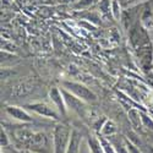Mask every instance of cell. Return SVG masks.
Here are the masks:
<instances>
[{
  "instance_id": "1",
  "label": "cell",
  "mask_w": 153,
  "mask_h": 153,
  "mask_svg": "<svg viewBox=\"0 0 153 153\" xmlns=\"http://www.w3.org/2000/svg\"><path fill=\"white\" fill-rule=\"evenodd\" d=\"M71 129L66 125L58 124L54 127L53 131V143H54V153H65L70 136H71Z\"/></svg>"
},
{
  "instance_id": "2",
  "label": "cell",
  "mask_w": 153,
  "mask_h": 153,
  "mask_svg": "<svg viewBox=\"0 0 153 153\" xmlns=\"http://www.w3.org/2000/svg\"><path fill=\"white\" fill-rule=\"evenodd\" d=\"M62 86L65 90H68L69 92H71L72 94H75L77 98H80L83 102L87 103H91V102H96L97 100V96L87 88L85 85L79 83V82H74V81H64Z\"/></svg>"
},
{
  "instance_id": "3",
  "label": "cell",
  "mask_w": 153,
  "mask_h": 153,
  "mask_svg": "<svg viewBox=\"0 0 153 153\" xmlns=\"http://www.w3.org/2000/svg\"><path fill=\"white\" fill-rule=\"evenodd\" d=\"M28 108L37 113L38 115H42V117H45V118H49V119H59V110L54 107V105H49L47 103H41V102H38V103H32L28 105Z\"/></svg>"
},
{
  "instance_id": "4",
  "label": "cell",
  "mask_w": 153,
  "mask_h": 153,
  "mask_svg": "<svg viewBox=\"0 0 153 153\" xmlns=\"http://www.w3.org/2000/svg\"><path fill=\"white\" fill-rule=\"evenodd\" d=\"M49 97H50V100H52L53 105L59 110L60 114L65 115L66 114V103H65V99H64V96H62V92L60 88L58 87H53L52 90L49 91Z\"/></svg>"
},
{
  "instance_id": "5",
  "label": "cell",
  "mask_w": 153,
  "mask_h": 153,
  "mask_svg": "<svg viewBox=\"0 0 153 153\" xmlns=\"http://www.w3.org/2000/svg\"><path fill=\"white\" fill-rule=\"evenodd\" d=\"M6 113L12 119L19 120L21 123H32L33 121V118L31 114L27 110H25L23 108H20V107H15V105L6 107Z\"/></svg>"
},
{
  "instance_id": "6",
  "label": "cell",
  "mask_w": 153,
  "mask_h": 153,
  "mask_svg": "<svg viewBox=\"0 0 153 153\" xmlns=\"http://www.w3.org/2000/svg\"><path fill=\"white\" fill-rule=\"evenodd\" d=\"M61 92H62V96H64V99H65V103H66V107L71 108L72 110L77 111L79 114L82 113L83 110V100H81L80 98H77L75 94H72L71 92H69L65 88H61Z\"/></svg>"
},
{
  "instance_id": "7",
  "label": "cell",
  "mask_w": 153,
  "mask_h": 153,
  "mask_svg": "<svg viewBox=\"0 0 153 153\" xmlns=\"http://www.w3.org/2000/svg\"><path fill=\"white\" fill-rule=\"evenodd\" d=\"M81 143H82V136L77 130H72L71 131V136H70V141L66 148L65 153H80V148H81Z\"/></svg>"
},
{
  "instance_id": "8",
  "label": "cell",
  "mask_w": 153,
  "mask_h": 153,
  "mask_svg": "<svg viewBox=\"0 0 153 153\" xmlns=\"http://www.w3.org/2000/svg\"><path fill=\"white\" fill-rule=\"evenodd\" d=\"M118 129H117V125L115 123H114L113 120H105L103 126H102V129H100V134L102 136H104V137H110V136H114L117 134Z\"/></svg>"
},
{
  "instance_id": "9",
  "label": "cell",
  "mask_w": 153,
  "mask_h": 153,
  "mask_svg": "<svg viewBox=\"0 0 153 153\" xmlns=\"http://www.w3.org/2000/svg\"><path fill=\"white\" fill-rule=\"evenodd\" d=\"M88 148H90L91 153H105L103 146H102L100 140L94 136L88 137Z\"/></svg>"
},
{
  "instance_id": "10",
  "label": "cell",
  "mask_w": 153,
  "mask_h": 153,
  "mask_svg": "<svg viewBox=\"0 0 153 153\" xmlns=\"http://www.w3.org/2000/svg\"><path fill=\"white\" fill-rule=\"evenodd\" d=\"M123 6L120 4L119 0H111V15L114 16V19L115 20H120L121 19V12H123Z\"/></svg>"
},
{
  "instance_id": "11",
  "label": "cell",
  "mask_w": 153,
  "mask_h": 153,
  "mask_svg": "<svg viewBox=\"0 0 153 153\" xmlns=\"http://www.w3.org/2000/svg\"><path fill=\"white\" fill-rule=\"evenodd\" d=\"M129 119L131 121V124L136 127H138L140 125L142 124V119H141V113L136 109H131L129 111Z\"/></svg>"
},
{
  "instance_id": "12",
  "label": "cell",
  "mask_w": 153,
  "mask_h": 153,
  "mask_svg": "<svg viewBox=\"0 0 153 153\" xmlns=\"http://www.w3.org/2000/svg\"><path fill=\"white\" fill-rule=\"evenodd\" d=\"M99 0H77L76 3H74V7L77 10H83V9H88L90 6H92L93 4H96Z\"/></svg>"
},
{
  "instance_id": "13",
  "label": "cell",
  "mask_w": 153,
  "mask_h": 153,
  "mask_svg": "<svg viewBox=\"0 0 153 153\" xmlns=\"http://www.w3.org/2000/svg\"><path fill=\"white\" fill-rule=\"evenodd\" d=\"M99 140H100L102 146H103V148H104V152H105V153H117L115 147H114V145H113L110 141H108L107 137L102 136V137H99Z\"/></svg>"
},
{
  "instance_id": "14",
  "label": "cell",
  "mask_w": 153,
  "mask_h": 153,
  "mask_svg": "<svg viewBox=\"0 0 153 153\" xmlns=\"http://www.w3.org/2000/svg\"><path fill=\"white\" fill-rule=\"evenodd\" d=\"M98 7L102 14H107L111 10V0H99L98 1Z\"/></svg>"
},
{
  "instance_id": "15",
  "label": "cell",
  "mask_w": 153,
  "mask_h": 153,
  "mask_svg": "<svg viewBox=\"0 0 153 153\" xmlns=\"http://www.w3.org/2000/svg\"><path fill=\"white\" fill-rule=\"evenodd\" d=\"M141 119H142V125H143L145 127L153 130V120H152L149 117H147L146 114L141 113Z\"/></svg>"
},
{
  "instance_id": "16",
  "label": "cell",
  "mask_w": 153,
  "mask_h": 153,
  "mask_svg": "<svg viewBox=\"0 0 153 153\" xmlns=\"http://www.w3.org/2000/svg\"><path fill=\"white\" fill-rule=\"evenodd\" d=\"M114 147L117 149V153H130L126 147V143H115Z\"/></svg>"
},
{
  "instance_id": "17",
  "label": "cell",
  "mask_w": 153,
  "mask_h": 153,
  "mask_svg": "<svg viewBox=\"0 0 153 153\" xmlns=\"http://www.w3.org/2000/svg\"><path fill=\"white\" fill-rule=\"evenodd\" d=\"M125 143H126V147H127V149H129V152H130V153H140L138 148H137V147H136L131 141H129V140H126Z\"/></svg>"
},
{
  "instance_id": "18",
  "label": "cell",
  "mask_w": 153,
  "mask_h": 153,
  "mask_svg": "<svg viewBox=\"0 0 153 153\" xmlns=\"http://www.w3.org/2000/svg\"><path fill=\"white\" fill-rule=\"evenodd\" d=\"M9 137L6 135V132L4 130H1V138H0V145H1V147H6L9 145Z\"/></svg>"
},
{
  "instance_id": "19",
  "label": "cell",
  "mask_w": 153,
  "mask_h": 153,
  "mask_svg": "<svg viewBox=\"0 0 153 153\" xmlns=\"http://www.w3.org/2000/svg\"><path fill=\"white\" fill-rule=\"evenodd\" d=\"M119 1H120V4H121L123 7H127L129 5H131L132 3H135L136 0H119Z\"/></svg>"
},
{
  "instance_id": "20",
  "label": "cell",
  "mask_w": 153,
  "mask_h": 153,
  "mask_svg": "<svg viewBox=\"0 0 153 153\" xmlns=\"http://www.w3.org/2000/svg\"><path fill=\"white\" fill-rule=\"evenodd\" d=\"M77 0H58V3H61V4H71V3H76Z\"/></svg>"
}]
</instances>
